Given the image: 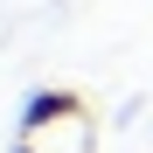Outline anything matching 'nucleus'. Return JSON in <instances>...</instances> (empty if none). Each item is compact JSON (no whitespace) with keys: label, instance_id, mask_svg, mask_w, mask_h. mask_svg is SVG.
Instances as JSON below:
<instances>
[{"label":"nucleus","instance_id":"f257e3e1","mask_svg":"<svg viewBox=\"0 0 153 153\" xmlns=\"http://www.w3.org/2000/svg\"><path fill=\"white\" fill-rule=\"evenodd\" d=\"M76 111H91V105H84V91H70V84H42V91L21 97L14 139H42L49 125H63V118H76Z\"/></svg>","mask_w":153,"mask_h":153},{"label":"nucleus","instance_id":"f03ea898","mask_svg":"<svg viewBox=\"0 0 153 153\" xmlns=\"http://www.w3.org/2000/svg\"><path fill=\"white\" fill-rule=\"evenodd\" d=\"M35 146H42V153H97V118L76 111V118H63V125H49Z\"/></svg>","mask_w":153,"mask_h":153},{"label":"nucleus","instance_id":"7ed1b4c3","mask_svg":"<svg viewBox=\"0 0 153 153\" xmlns=\"http://www.w3.org/2000/svg\"><path fill=\"white\" fill-rule=\"evenodd\" d=\"M7 153H42V146H35V139H14V146H7Z\"/></svg>","mask_w":153,"mask_h":153}]
</instances>
